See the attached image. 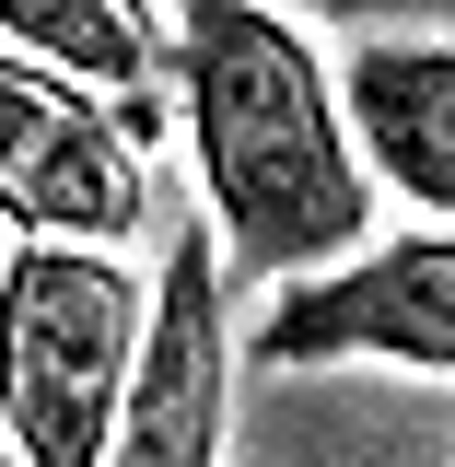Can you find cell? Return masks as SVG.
<instances>
[{"label": "cell", "mask_w": 455, "mask_h": 467, "mask_svg": "<svg viewBox=\"0 0 455 467\" xmlns=\"http://www.w3.org/2000/svg\"><path fill=\"white\" fill-rule=\"evenodd\" d=\"M175 94L199 199L233 281H327L374 245V164L350 140V106L315 36L269 0H187L175 12Z\"/></svg>", "instance_id": "cell-1"}, {"label": "cell", "mask_w": 455, "mask_h": 467, "mask_svg": "<svg viewBox=\"0 0 455 467\" xmlns=\"http://www.w3.org/2000/svg\"><path fill=\"white\" fill-rule=\"evenodd\" d=\"M222 234H175L164 281H152V339H140V374H129V409H117L106 467H222L233 432V327H222Z\"/></svg>", "instance_id": "cell-4"}, {"label": "cell", "mask_w": 455, "mask_h": 467, "mask_svg": "<svg viewBox=\"0 0 455 467\" xmlns=\"http://www.w3.org/2000/svg\"><path fill=\"white\" fill-rule=\"evenodd\" d=\"M257 362H398V374H455V234H398L362 245L327 281H292L281 316L257 327Z\"/></svg>", "instance_id": "cell-5"}, {"label": "cell", "mask_w": 455, "mask_h": 467, "mask_svg": "<svg viewBox=\"0 0 455 467\" xmlns=\"http://www.w3.org/2000/svg\"><path fill=\"white\" fill-rule=\"evenodd\" d=\"M152 339V292L106 245L0 257V432L24 467H106L129 374Z\"/></svg>", "instance_id": "cell-2"}, {"label": "cell", "mask_w": 455, "mask_h": 467, "mask_svg": "<svg viewBox=\"0 0 455 467\" xmlns=\"http://www.w3.org/2000/svg\"><path fill=\"white\" fill-rule=\"evenodd\" d=\"M140 211H152V175L129 117L0 47V223L24 245H117Z\"/></svg>", "instance_id": "cell-3"}, {"label": "cell", "mask_w": 455, "mask_h": 467, "mask_svg": "<svg viewBox=\"0 0 455 467\" xmlns=\"http://www.w3.org/2000/svg\"><path fill=\"white\" fill-rule=\"evenodd\" d=\"M339 106H350V140H362L374 187H398L408 211L455 223V47H432V36L350 47Z\"/></svg>", "instance_id": "cell-6"}, {"label": "cell", "mask_w": 455, "mask_h": 467, "mask_svg": "<svg viewBox=\"0 0 455 467\" xmlns=\"http://www.w3.org/2000/svg\"><path fill=\"white\" fill-rule=\"evenodd\" d=\"M0 47L36 58L47 82H70V94H129L140 106V82H152V58H164V36H152V12H129V0H0ZM140 129V117H129Z\"/></svg>", "instance_id": "cell-7"}, {"label": "cell", "mask_w": 455, "mask_h": 467, "mask_svg": "<svg viewBox=\"0 0 455 467\" xmlns=\"http://www.w3.org/2000/svg\"><path fill=\"white\" fill-rule=\"evenodd\" d=\"M0 467H24V456H12V432H0Z\"/></svg>", "instance_id": "cell-8"}]
</instances>
